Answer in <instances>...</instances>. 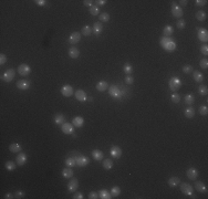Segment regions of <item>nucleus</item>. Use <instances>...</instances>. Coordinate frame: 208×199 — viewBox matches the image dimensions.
<instances>
[{
  "label": "nucleus",
  "mask_w": 208,
  "mask_h": 199,
  "mask_svg": "<svg viewBox=\"0 0 208 199\" xmlns=\"http://www.w3.org/2000/svg\"><path fill=\"white\" fill-rule=\"evenodd\" d=\"M161 46L167 52H173L176 50V42L170 37H163L161 39Z\"/></svg>",
  "instance_id": "1"
},
{
  "label": "nucleus",
  "mask_w": 208,
  "mask_h": 199,
  "mask_svg": "<svg viewBox=\"0 0 208 199\" xmlns=\"http://www.w3.org/2000/svg\"><path fill=\"white\" fill-rule=\"evenodd\" d=\"M108 94H110V96L113 97V99H122L124 95L126 94V90L123 92L117 85L114 84V85H111V86L108 87Z\"/></svg>",
  "instance_id": "2"
},
{
  "label": "nucleus",
  "mask_w": 208,
  "mask_h": 199,
  "mask_svg": "<svg viewBox=\"0 0 208 199\" xmlns=\"http://www.w3.org/2000/svg\"><path fill=\"white\" fill-rule=\"evenodd\" d=\"M168 85H170V91L173 92H176L179 90V87L182 86V81L180 79L177 77H173L170 79V82H168Z\"/></svg>",
  "instance_id": "3"
},
{
  "label": "nucleus",
  "mask_w": 208,
  "mask_h": 199,
  "mask_svg": "<svg viewBox=\"0 0 208 199\" xmlns=\"http://www.w3.org/2000/svg\"><path fill=\"white\" fill-rule=\"evenodd\" d=\"M180 192H183L186 196H190L193 198H196V196L194 195V188L192 185L187 184V183H183L180 184Z\"/></svg>",
  "instance_id": "4"
},
{
  "label": "nucleus",
  "mask_w": 208,
  "mask_h": 199,
  "mask_svg": "<svg viewBox=\"0 0 208 199\" xmlns=\"http://www.w3.org/2000/svg\"><path fill=\"white\" fill-rule=\"evenodd\" d=\"M15 69H8L3 72V74L1 75V80H3L5 82L9 83V82H11V81L15 79Z\"/></svg>",
  "instance_id": "5"
},
{
  "label": "nucleus",
  "mask_w": 208,
  "mask_h": 199,
  "mask_svg": "<svg viewBox=\"0 0 208 199\" xmlns=\"http://www.w3.org/2000/svg\"><path fill=\"white\" fill-rule=\"evenodd\" d=\"M75 161H77V165L80 167H85L90 163L89 157H86L84 155H80V154H75Z\"/></svg>",
  "instance_id": "6"
},
{
  "label": "nucleus",
  "mask_w": 208,
  "mask_h": 199,
  "mask_svg": "<svg viewBox=\"0 0 208 199\" xmlns=\"http://www.w3.org/2000/svg\"><path fill=\"white\" fill-rule=\"evenodd\" d=\"M172 15L174 18H177V19H180L183 15H184V11H183V8L177 6L176 3H173L172 5Z\"/></svg>",
  "instance_id": "7"
},
{
  "label": "nucleus",
  "mask_w": 208,
  "mask_h": 199,
  "mask_svg": "<svg viewBox=\"0 0 208 199\" xmlns=\"http://www.w3.org/2000/svg\"><path fill=\"white\" fill-rule=\"evenodd\" d=\"M18 73L21 75V77H28L29 74L31 73V68L28 65V64H20L19 67H18Z\"/></svg>",
  "instance_id": "8"
},
{
  "label": "nucleus",
  "mask_w": 208,
  "mask_h": 199,
  "mask_svg": "<svg viewBox=\"0 0 208 199\" xmlns=\"http://www.w3.org/2000/svg\"><path fill=\"white\" fill-rule=\"evenodd\" d=\"M61 130L64 134H73L74 133V125L72 123H63L61 125Z\"/></svg>",
  "instance_id": "9"
},
{
  "label": "nucleus",
  "mask_w": 208,
  "mask_h": 199,
  "mask_svg": "<svg viewBox=\"0 0 208 199\" xmlns=\"http://www.w3.org/2000/svg\"><path fill=\"white\" fill-rule=\"evenodd\" d=\"M30 86H31V83H30V81H28V80H20V81L17 82V87H18L19 90H22V91L29 90Z\"/></svg>",
  "instance_id": "10"
},
{
  "label": "nucleus",
  "mask_w": 208,
  "mask_h": 199,
  "mask_svg": "<svg viewBox=\"0 0 208 199\" xmlns=\"http://www.w3.org/2000/svg\"><path fill=\"white\" fill-rule=\"evenodd\" d=\"M61 93H62V95H63V96L70 97V96H72V95H73L74 91H73V87H72L71 85L67 84V85H63V86H62Z\"/></svg>",
  "instance_id": "11"
},
{
  "label": "nucleus",
  "mask_w": 208,
  "mask_h": 199,
  "mask_svg": "<svg viewBox=\"0 0 208 199\" xmlns=\"http://www.w3.org/2000/svg\"><path fill=\"white\" fill-rule=\"evenodd\" d=\"M197 36H198V39L201 40V42H207L208 41V31L206 29H204V28H198V33H197Z\"/></svg>",
  "instance_id": "12"
},
{
  "label": "nucleus",
  "mask_w": 208,
  "mask_h": 199,
  "mask_svg": "<svg viewBox=\"0 0 208 199\" xmlns=\"http://www.w3.org/2000/svg\"><path fill=\"white\" fill-rule=\"evenodd\" d=\"M80 40H81V33L80 32H72L71 34H70L69 37V42L71 44H77V42H80Z\"/></svg>",
  "instance_id": "13"
},
{
  "label": "nucleus",
  "mask_w": 208,
  "mask_h": 199,
  "mask_svg": "<svg viewBox=\"0 0 208 199\" xmlns=\"http://www.w3.org/2000/svg\"><path fill=\"white\" fill-rule=\"evenodd\" d=\"M110 154H111V156L113 157V158H121V156H122V149L118 147V146H113L112 148H111V151H110Z\"/></svg>",
  "instance_id": "14"
},
{
  "label": "nucleus",
  "mask_w": 208,
  "mask_h": 199,
  "mask_svg": "<svg viewBox=\"0 0 208 199\" xmlns=\"http://www.w3.org/2000/svg\"><path fill=\"white\" fill-rule=\"evenodd\" d=\"M27 159H28V157H27V155L24 153H19L17 155V158H15V161H17V165H19V166H23L26 163H27Z\"/></svg>",
  "instance_id": "15"
},
{
  "label": "nucleus",
  "mask_w": 208,
  "mask_h": 199,
  "mask_svg": "<svg viewBox=\"0 0 208 199\" xmlns=\"http://www.w3.org/2000/svg\"><path fill=\"white\" fill-rule=\"evenodd\" d=\"M79 187V182L77 179H71L68 184V190L69 192H75Z\"/></svg>",
  "instance_id": "16"
},
{
  "label": "nucleus",
  "mask_w": 208,
  "mask_h": 199,
  "mask_svg": "<svg viewBox=\"0 0 208 199\" xmlns=\"http://www.w3.org/2000/svg\"><path fill=\"white\" fill-rule=\"evenodd\" d=\"M92 31L94 32V34H95L96 37L101 36V33H102V31H103V24H102V22H95L94 23Z\"/></svg>",
  "instance_id": "17"
},
{
  "label": "nucleus",
  "mask_w": 208,
  "mask_h": 199,
  "mask_svg": "<svg viewBox=\"0 0 208 199\" xmlns=\"http://www.w3.org/2000/svg\"><path fill=\"white\" fill-rule=\"evenodd\" d=\"M187 177L190 179V180H195L197 177H198V171L197 169L194 168V167H190L187 170Z\"/></svg>",
  "instance_id": "18"
},
{
  "label": "nucleus",
  "mask_w": 208,
  "mask_h": 199,
  "mask_svg": "<svg viewBox=\"0 0 208 199\" xmlns=\"http://www.w3.org/2000/svg\"><path fill=\"white\" fill-rule=\"evenodd\" d=\"M194 188L197 190L198 192H207V187L206 185L201 182H195V185H194Z\"/></svg>",
  "instance_id": "19"
},
{
  "label": "nucleus",
  "mask_w": 208,
  "mask_h": 199,
  "mask_svg": "<svg viewBox=\"0 0 208 199\" xmlns=\"http://www.w3.org/2000/svg\"><path fill=\"white\" fill-rule=\"evenodd\" d=\"M95 87H96V90L99 92H104L108 89V84L106 81H100V82H98V84L95 85Z\"/></svg>",
  "instance_id": "20"
},
{
  "label": "nucleus",
  "mask_w": 208,
  "mask_h": 199,
  "mask_svg": "<svg viewBox=\"0 0 208 199\" xmlns=\"http://www.w3.org/2000/svg\"><path fill=\"white\" fill-rule=\"evenodd\" d=\"M65 165L70 167V168H72V167H74V166H77V161H75V155H73V156H69V157H67L65 158Z\"/></svg>",
  "instance_id": "21"
},
{
  "label": "nucleus",
  "mask_w": 208,
  "mask_h": 199,
  "mask_svg": "<svg viewBox=\"0 0 208 199\" xmlns=\"http://www.w3.org/2000/svg\"><path fill=\"white\" fill-rule=\"evenodd\" d=\"M9 151L11 152V153H20L21 151H22V147L20 144H18V143H12V144H10L9 146Z\"/></svg>",
  "instance_id": "22"
},
{
  "label": "nucleus",
  "mask_w": 208,
  "mask_h": 199,
  "mask_svg": "<svg viewBox=\"0 0 208 199\" xmlns=\"http://www.w3.org/2000/svg\"><path fill=\"white\" fill-rule=\"evenodd\" d=\"M72 124L74 125V127H82L83 124H84V120L81 116H75L73 118V121H72Z\"/></svg>",
  "instance_id": "23"
},
{
  "label": "nucleus",
  "mask_w": 208,
  "mask_h": 199,
  "mask_svg": "<svg viewBox=\"0 0 208 199\" xmlns=\"http://www.w3.org/2000/svg\"><path fill=\"white\" fill-rule=\"evenodd\" d=\"M69 56L70 58H72V59H77V58L80 56V51H79V49H77V48H74V46L70 48Z\"/></svg>",
  "instance_id": "24"
},
{
  "label": "nucleus",
  "mask_w": 208,
  "mask_h": 199,
  "mask_svg": "<svg viewBox=\"0 0 208 199\" xmlns=\"http://www.w3.org/2000/svg\"><path fill=\"white\" fill-rule=\"evenodd\" d=\"M173 33H174V28H173V26H170V24L165 26V28L163 29V34H164V37H170Z\"/></svg>",
  "instance_id": "25"
},
{
  "label": "nucleus",
  "mask_w": 208,
  "mask_h": 199,
  "mask_svg": "<svg viewBox=\"0 0 208 199\" xmlns=\"http://www.w3.org/2000/svg\"><path fill=\"white\" fill-rule=\"evenodd\" d=\"M75 97L80 102H85L86 101V94H85L83 90H77V92H75Z\"/></svg>",
  "instance_id": "26"
},
{
  "label": "nucleus",
  "mask_w": 208,
  "mask_h": 199,
  "mask_svg": "<svg viewBox=\"0 0 208 199\" xmlns=\"http://www.w3.org/2000/svg\"><path fill=\"white\" fill-rule=\"evenodd\" d=\"M54 123H55L57 125H62L63 123H65V117H64V115L61 114V113L55 114V116H54Z\"/></svg>",
  "instance_id": "27"
},
{
  "label": "nucleus",
  "mask_w": 208,
  "mask_h": 199,
  "mask_svg": "<svg viewBox=\"0 0 208 199\" xmlns=\"http://www.w3.org/2000/svg\"><path fill=\"white\" fill-rule=\"evenodd\" d=\"M92 157L95 161H103V153L100 149H94V151H92Z\"/></svg>",
  "instance_id": "28"
},
{
  "label": "nucleus",
  "mask_w": 208,
  "mask_h": 199,
  "mask_svg": "<svg viewBox=\"0 0 208 199\" xmlns=\"http://www.w3.org/2000/svg\"><path fill=\"white\" fill-rule=\"evenodd\" d=\"M180 184V179L178 178V177H170V179H168V185H170V187H176L178 185Z\"/></svg>",
  "instance_id": "29"
},
{
  "label": "nucleus",
  "mask_w": 208,
  "mask_h": 199,
  "mask_svg": "<svg viewBox=\"0 0 208 199\" xmlns=\"http://www.w3.org/2000/svg\"><path fill=\"white\" fill-rule=\"evenodd\" d=\"M99 198H101V199H111L112 198V195H111V192H108V190L102 189V190L99 192Z\"/></svg>",
  "instance_id": "30"
},
{
  "label": "nucleus",
  "mask_w": 208,
  "mask_h": 199,
  "mask_svg": "<svg viewBox=\"0 0 208 199\" xmlns=\"http://www.w3.org/2000/svg\"><path fill=\"white\" fill-rule=\"evenodd\" d=\"M196 19L198 20V21H205L206 19H207V13H206V11H197L196 12Z\"/></svg>",
  "instance_id": "31"
},
{
  "label": "nucleus",
  "mask_w": 208,
  "mask_h": 199,
  "mask_svg": "<svg viewBox=\"0 0 208 199\" xmlns=\"http://www.w3.org/2000/svg\"><path fill=\"white\" fill-rule=\"evenodd\" d=\"M62 176L67 179H69L71 177H73V170L70 168V167H67L62 170Z\"/></svg>",
  "instance_id": "32"
},
{
  "label": "nucleus",
  "mask_w": 208,
  "mask_h": 199,
  "mask_svg": "<svg viewBox=\"0 0 208 199\" xmlns=\"http://www.w3.org/2000/svg\"><path fill=\"white\" fill-rule=\"evenodd\" d=\"M184 114H185L187 118H193L195 116V111H194L193 107H187L185 110V112H184Z\"/></svg>",
  "instance_id": "33"
},
{
  "label": "nucleus",
  "mask_w": 208,
  "mask_h": 199,
  "mask_svg": "<svg viewBox=\"0 0 208 199\" xmlns=\"http://www.w3.org/2000/svg\"><path fill=\"white\" fill-rule=\"evenodd\" d=\"M184 99H185V103L187 105H192L195 101V97H194L193 94H186L184 96Z\"/></svg>",
  "instance_id": "34"
},
{
  "label": "nucleus",
  "mask_w": 208,
  "mask_h": 199,
  "mask_svg": "<svg viewBox=\"0 0 208 199\" xmlns=\"http://www.w3.org/2000/svg\"><path fill=\"white\" fill-rule=\"evenodd\" d=\"M193 77H194V80H195V82H201L203 79H204L201 72H199V71H195L193 73Z\"/></svg>",
  "instance_id": "35"
},
{
  "label": "nucleus",
  "mask_w": 208,
  "mask_h": 199,
  "mask_svg": "<svg viewBox=\"0 0 208 199\" xmlns=\"http://www.w3.org/2000/svg\"><path fill=\"white\" fill-rule=\"evenodd\" d=\"M111 195H112V197H117V196H120V195H121V188H120L118 186L112 187V189H111Z\"/></svg>",
  "instance_id": "36"
},
{
  "label": "nucleus",
  "mask_w": 208,
  "mask_h": 199,
  "mask_svg": "<svg viewBox=\"0 0 208 199\" xmlns=\"http://www.w3.org/2000/svg\"><path fill=\"white\" fill-rule=\"evenodd\" d=\"M123 72L125 73V74H127V75H131V73L133 72V67H132L130 63H126V64H124Z\"/></svg>",
  "instance_id": "37"
},
{
  "label": "nucleus",
  "mask_w": 208,
  "mask_h": 199,
  "mask_svg": "<svg viewBox=\"0 0 208 199\" xmlns=\"http://www.w3.org/2000/svg\"><path fill=\"white\" fill-rule=\"evenodd\" d=\"M91 33H92V29H91L90 26H84V27L82 28V34H83V36L89 37V36H91Z\"/></svg>",
  "instance_id": "38"
},
{
  "label": "nucleus",
  "mask_w": 208,
  "mask_h": 199,
  "mask_svg": "<svg viewBox=\"0 0 208 199\" xmlns=\"http://www.w3.org/2000/svg\"><path fill=\"white\" fill-rule=\"evenodd\" d=\"M99 18H100L101 22H108L110 20V15L108 12H102V13L99 15Z\"/></svg>",
  "instance_id": "39"
},
{
  "label": "nucleus",
  "mask_w": 208,
  "mask_h": 199,
  "mask_svg": "<svg viewBox=\"0 0 208 199\" xmlns=\"http://www.w3.org/2000/svg\"><path fill=\"white\" fill-rule=\"evenodd\" d=\"M5 167H6V169H7V170H9V171H12V170H15V164L13 163V161H7V163H6Z\"/></svg>",
  "instance_id": "40"
},
{
  "label": "nucleus",
  "mask_w": 208,
  "mask_h": 199,
  "mask_svg": "<svg viewBox=\"0 0 208 199\" xmlns=\"http://www.w3.org/2000/svg\"><path fill=\"white\" fill-rule=\"evenodd\" d=\"M198 93H199V95H201V96L207 95V93H208L207 86H206V85H201L199 89H198Z\"/></svg>",
  "instance_id": "41"
},
{
  "label": "nucleus",
  "mask_w": 208,
  "mask_h": 199,
  "mask_svg": "<svg viewBox=\"0 0 208 199\" xmlns=\"http://www.w3.org/2000/svg\"><path fill=\"white\" fill-rule=\"evenodd\" d=\"M90 13L92 15H100V10H99V7L96 5H93L92 7L90 8Z\"/></svg>",
  "instance_id": "42"
},
{
  "label": "nucleus",
  "mask_w": 208,
  "mask_h": 199,
  "mask_svg": "<svg viewBox=\"0 0 208 199\" xmlns=\"http://www.w3.org/2000/svg\"><path fill=\"white\" fill-rule=\"evenodd\" d=\"M103 167L105 169H111L113 168V161H111V159H105V161H103Z\"/></svg>",
  "instance_id": "43"
},
{
  "label": "nucleus",
  "mask_w": 208,
  "mask_h": 199,
  "mask_svg": "<svg viewBox=\"0 0 208 199\" xmlns=\"http://www.w3.org/2000/svg\"><path fill=\"white\" fill-rule=\"evenodd\" d=\"M179 101H180V95L178 93L174 92L172 94V102L173 103H179Z\"/></svg>",
  "instance_id": "44"
},
{
  "label": "nucleus",
  "mask_w": 208,
  "mask_h": 199,
  "mask_svg": "<svg viewBox=\"0 0 208 199\" xmlns=\"http://www.w3.org/2000/svg\"><path fill=\"white\" fill-rule=\"evenodd\" d=\"M198 112H199V114L203 115V116H206V115L208 114V108L206 105H203V106H201L199 108H198Z\"/></svg>",
  "instance_id": "45"
},
{
  "label": "nucleus",
  "mask_w": 208,
  "mask_h": 199,
  "mask_svg": "<svg viewBox=\"0 0 208 199\" xmlns=\"http://www.w3.org/2000/svg\"><path fill=\"white\" fill-rule=\"evenodd\" d=\"M185 26H186V22H185V20H177V22H176V27H177L178 29H184L185 28Z\"/></svg>",
  "instance_id": "46"
},
{
  "label": "nucleus",
  "mask_w": 208,
  "mask_h": 199,
  "mask_svg": "<svg viewBox=\"0 0 208 199\" xmlns=\"http://www.w3.org/2000/svg\"><path fill=\"white\" fill-rule=\"evenodd\" d=\"M183 72L184 73H193V67L192 65H189V64H187V65H185L184 68H183Z\"/></svg>",
  "instance_id": "47"
},
{
  "label": "nucleus",
  "mask_w": 208,
  "mask_h": 199,
  "mask_svg": "<svg viewBox=\"0 0 208 199\" xmlns=\"http://www.w3.org/2000/svg\"><path fill=\"white\" fill-rule=\"evenodd\" d=\"M24 196H26V192H22V190H17V192H15V198L20 199V198H23Z\"/></svg>",
  "instance_id": "48"
},
{
  "label": "nucleus",
  "mask_w": 208,
  "mask_h": 199,
  "mask_svg": "<svg viewBox=\"0 0 208 199\" xmlns=\"http://www.w3.org/2000/svg\"><path fill=\"white\" fill-rule=\"evenodd\" d=\"M199 65H201V69H207L208 68V60L207 59H203V60H201Z\"/></svg>",
  "instance_id": "49"
},
{
  "label": "nucleus",
  "mask_w": 208,
  "mask_h": 199,
  "mask_svg": "<svg viewBox=\"0 0 208 199\" xmlns=\"http://www.w3.org/2000/svg\"><path fill=\"white\" fill-rule=\"evenodd\" d=\"M195 5L198 6V7L206 6V5H207V0H196V1H195Z\"/></svg>",
  "instance_id": "50"
},
{
  "label": "nucleus",
  "mask_w": 208,
  "mask_h": 199,
  "mask_svg": "<svg viewBox=\"0 0 208 199\" xmlns=\"http://www.w3.org/2000/svg\"><path fill=\"white\" fill-rule=\"evenodd\" d=\"M88 198H89V199H98V198H99V192H91L90 194H89Z\"/></svg>",
  "instance_id": "51"
},
{
  "label": "nucleus",
  "mask_w": 208,
  "mask_h": 199,
  "mask_svg": "<svg viewBox=\"0 0 208 199\" xmlns=\"http://www.w3.org/2000/svg\"><path fill=\"white\" fill-rule=\"evenodd\" d=\"M7 62V55H5L3 53L0 54V65H3Z\"/></svg>",
  "instance_id": "52"
},
{
  "label": "nucleus",
  "mask_w": 208,
  "mask_h": 199,
  "mask_svg": "<svg viewBox=\"0 0 208 199\" xmlns=\"http://www.w3.org/2000/svg\"><path fill=\"white\" fill-rule=\"evenodd\" d=\"M201 52L204 54V55H207V54H208V46H207V44H204V46H201Z\"/></svg>",
  "instance_id": "53"
},
{
  "label": "nucleus",
  "mask_w": 208,
  "mask_h": 199,
  "mask_svg": "<svg viewBox=\"0 0 208 199\" xmlns=\"http://www.w3.org/2000/svg\"><path fill=\"white\" fill-rule=\"evenodd\" d=\"M125 82H126L127 84H133L134 79H133L132 75H126V77H125Z\"/></svg>",
  "instance_id": "54"
},
{
  "label": "nucleus",
  "mask_w": 208,
  "mask_h": 199,
  "mask_svg": "<svg viewBox=\"0 0 208 199\" xmlns=\"http://www.w3.org/2000/svg\"><path fill=\"white\" fill-rule=\"evenodd\" d=\"M34 2H36L38 6H41V7H43V6H46V0H36Z\"/></svg>",
  "instance_id": "55"
},
{
  "label": "nucleus",
  "mask_w": 208,
  "mask_h": 199,
  "mask_svg": "<svg viewBox=\"0 0 208 199\" xmlns=\"http://www.w3.org/2000/svg\"><path fill=\"white\" fill-rule=\"evenodd\" d=\"M83 5H84V6H86V7H92L93 6V1L92 0H84V1H83Z\"/></svg>",
  "instance_id": "56"
},
{
  "label": "nucleus",
  "mask_w": 208,
  "mask_h": 199,
  "mask_svg": "<svg viewBox=\"0 0 208 199\" xmlns=\"http://www.w3.org/2000/svg\"><path fill=\"white\" fill-rule=\"evenodd\" d=\"M73 199H82L83 198V194L82 192H77V194H74V196L72 197Z\"/></svg>",
  "instance_id": "57"
},
{
  "label": "nucleus",
  "mask_w": 208,
  "mask_h": 199,
  "mask_svg": "<svg viewBox=\"0 0 208 199\" xmlns=\"http://www.w3.org/2000/svg\"><path fill=\"white\" fill-rule=\"evenodd\" d=\"M106 2H108L106 0H98V1H95V5L96 6H104Z\"/></svg>",
  "instance_id": "58"
},
{
  "label": "nucleus",
  "mask_w": 208,
  "mask_h": 199,
  "mask_svg": "<svg viewBox=\"0 0 208 199\" xmlns=\"http://www.w3.org/2000/svg\"><path fill=\"white\" fill-rule=\"evenodd\" d=\"M5 198H6V199H12V198H15V195H12V194L8 192V194H6V195H5Z\"/></svg>",
  "instance_id": "59"
},
{
  "label": "nucleus",
  "mask_w": 208,
  "mask_h": 199,
  "mask_svg": "<svg viewBox=\"0 0 208 199\" xmlns=\"http://www.w3.org/2000/svg\"><path fill=\"white\" fill-rule=\"evenodd\" d=\"M187 2H188V1H187V0H180V1H179V3H180V6H184V7H185L186 5H187Z\"/></svg>",
  "instance_id": "60"
}]
</instances>
